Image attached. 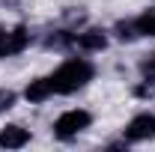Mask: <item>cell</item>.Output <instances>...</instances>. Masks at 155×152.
I'll return each mask as SVG.
<instances>
[{"label": "cell", "instance_id": "1", "mask_svg": "<svg viewBox=\"0 0 155 152\" xmlns=\"http://www.w3.org/2000/svg\"><path fill=\"white\" fill-rule=\"evenodd\" d=\"M96 75V69H93V63H87V60H66L63 66H60L51 78V87H54V93L57 95H69V93H78L81 87H87L90 81Z\"/></svg>", "mask_w": 155, "mask_h": 152}, {"label": "cell", "instance_id": "2", "mask_svg": "<svg viewBox=\"0 0 155 152\" xmlns=\"http://www.w3.org/2000/svg\"><path fill=\"white\" fill-rule=\"evenodd\" d=\"M90 122H93V116L87 114V111H66L54 122V134H57L60 140H69V137L81 134L84 128H90Z\"/></svg>", "mask_w": 155, "mask_h": 152}, {"label": "cell", "instance_id": "3", "mask_svg": "<svg viewBox=\"0 0 155 152\" xmlns=\"http://www.w3.org/2000/svg\"><path fill=\"white\" fill-rule=\"evenodd\" d=\"M30 45V33L27 27H12V30H0V60L15 57Z\"/></svg>", "mask_w": 155, "mask_h": 152}, {"label": "cell", "instance_id": "4", "mask_svg": "<svg viewBox=\"0 0 155 152\" xmlns=\"http://www.w3.org/2000/svg\"><path fill=\"white\" fill-rule=\"evenodd\" d=\"M149 137H155V116L152 114H140L125 125V140L128 143H140V140H149Z\"/></svg>", "mask_w": 155, "mask_h": 152}, {"label": "cell", "instance_id": "5", "mask_svg": "<svg viewBox=\"0 0 155 152\" xmlns=\"http://www.w3.org/2000/svg\"><path fill=\"white\" fill-rule=\"evenodd\" d=\"M27 140H30V134H27V128H21V125H6L0 131V146H6V149H21Z\"/></svg>", "mask_w": 155, "mask_h": 152}, {"label": "cell", "instance_id": "6", "mask_svg": "<svg viewBox=\"0 0 155 152\" xmlns=\"http://www.w3.org/2000/svg\"><path fill=\"white\" fill-rule=\"evenodd\" d=\"M75 45L84 51H101L107 45V36H104V30H84L75 36Z\"/></svg>", "mask_w": 155, "mask_h": 152}, {"label": "cell", "instance_id": "7", "mask_svg": "<svg viewBox=\"0 0 155 152\" xmlns=\"http://www.w3.org/2000/svg\"><path fill=\"white\" fill-rule=\"evenodd\" d=\"M27 101H45V98H51L54 95V87H51V78H36V81H30L27 84Z\"/></svg>", "mask_w": 155, "mask_h": 152}, {"label": "cell", "instance_id": "8", "mask_svg": "<svg viewBox=\"0 0 155 152\" xmlns=\"http://www.w3.org/2000/svg\"><path fill=\"white\" fill-rule=\"evenodd\" d=\"M134 24H137L140 36H155V6H149L140 18H134Z\"/></svg>", "mask_w": 155, "mask_h": 152}, {"label": "cell", "instance_id": "9", "mask_svg": "<svg viewBox=\"0 0 155 152\" xmlns=\"http://www.w3.org/2000/svg\"><path fill=\"white\" fill-rule=\"evenodd\" d=\"M114 33H116V39H122V42H134V39L140 36V33H137V24H134V21H116Z\"/></svg>", "mask_w": 155, "mask_h": 152}, {"label": "cell", "instance_id": "10", "mask_svg": "<svg viewBox=\"0 0 155 152\" xmlns=\"http://www.w3.org/2000/svg\"><path fill=\"white\" fill-rule=\"evenodd\" d=\"M45 45H48V48H69V45H75V33L57 30V33H51V36L45 39Z\"/></svg>", "mask_w": 155, "mask_h": 152}, {"label": "cell", "instance_id": "11", "mask_svg": "<svg viewBox=\"0 0 155 152\" xmlns=\"http://www.w3.org/2000/svg\"><path fill=\"white\" fill-rule=\"evenodd\" d=\"M140 72H143V78L155 75V54H146V57L140 60Z\"/></svg>", "mask_w": 155, "mask_h": 152}, {"label": "cell", "instance_id": "12", "mask_svg": "<svg viewBox=\"0 0 155 152\" xmlns=\"http://www.w3.org/2000/svg\"><path fill=\"white\" fill-rule=\"evenodd\" d=\"M12 104H15V93H12V90H0V114L9 111Z\"/></svg>", "mask_w": 155, "mask_h": 152}, {"label": "cell", "instance_id": "13", "mask_svg": "<svg viewBox=\"0 0 155 152\" xmlns=\"http://www.w3.org/2000/svg\"><path fill=\"white\" fill-rule=\"evenodd\" d=\"M134 93L137 95H155V75H149V78H146V84H140Z\"/></svg>", "mask_w": 155, "mask_h": 152}]
</instances>
